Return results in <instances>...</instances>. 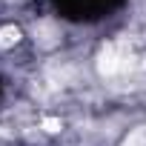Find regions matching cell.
I'll use <instances>...</instances> for the list:
<instances>
[{"mask_svg": "<svg viewBox=\"0 0 146 146\" xmlns=\"http://www.w3.org/2000/svg\"><path fill=\"white\" fill-rule=\"evenodd\" d=\"M129 66H132V49L123 40L106 43L98 54V69H100L103 78H117L123 72H129Z\"/></svg>", "mask_w": 146, "mask_h": 146, "instance_id": "obj_1", "label": "cell"}, {"mask_svg": "<svg viewBox=\"0 0 146 146\" xmlns=\"http://www.w3.org/2000/svg\"><path fill=\"white\" fill-rule=\"evenodd\" d=\"M57 37H60V32H57V26H54V23L43 20V23H37V26H35V40H37L40 46H54V43H57Z\"/></svg>", "mask_w": 146, "mask_h": 146, "instance_id": "obj_2", "label": "cell"}, {"mask_svg": "<svg viewBox=\"0 0 146 146\" xmlns=\"http://www.w3.org/2000/svg\"><path fill=\"white\" fill-rule=\"evenodd\" d=\"M20 40V32L15 29V26H3L0 29V49H9V46H15Z\"/></svg>", "mask_w": 146, "mask_h": 146, "instance_id": "obj_3", "label": "cell"}, {"mask_svg": "<svg viewBox=\"0 0 146 146\" xmlns=\"http://www.w3.org/2000/svg\"><path fill=\"white\" fill-rule=\"evenodd\" d=\"M123 146H146V129H137V132H135Z\"/></svg>", "mask_w": 146, "mask_h": 146, "instance_id": "obj_4", "label": "cell"}, {"mask_svg": "<svg viewBox=\"0 0 146 146\" xmlns=\"http://www.w3.org/2000/svg\"><path fill=\"white\" fill-rule=\"evenodd\" d=\"M43 126H46V132H57V129H60V120L49 117V120H43Z\"/></svg>", "mask_w": 146, "mask_h": 146, "instance_id": "obj_5", "label": "cell"}]
</instances>
